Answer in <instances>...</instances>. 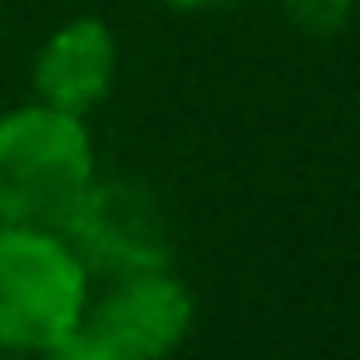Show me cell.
I'll return each instance as SVG.
<instances>
[{
	"label": "cell",
	"instance_id": "cell-1",
	"mask_svg": "<svg viewBox=\"0 0 360 360\" xmlns=\"http://www.w3.org/2000/svg\"><path fill=\"white\" fill-rule=\"evenodd\" d=\"M89 306V271L50 232L0 222V350L45 355L79 330Z\"/></svg>",
	"mask_w": 360,
	"mask_h": 360
},
{
	"label": "cell",
	"instance_id": "cell-2",
	"mask_svg": "<svg viewBox=\"0 0 360 360\" xmlns=\"http://www.w3.org/2000/svg\"><path fill=\"white\" fill-rule=\"evenodd\" d=\"M94 178V143L84 119L25 104L0 114V222L50 227Z\"/></svg>",
	"mask_w": 360,
	"mask_h": 360
},
{
	"label": "cell",
	"instance_id": "cell-3",
	"mask_svg": "<svg viewBox=\"0 0 360 360\" xmlns=\"http://www.w3.org/2000/svg\"><path fill=\"white\" fill-rule=\"evenodd\" d=\"M50 232L79 257L84 271H99V276H134L173 262L168 222L139 183L89 178L79 198L50 222Z\"/></svg>",
	"mask_w": 360,
	"mask_h": 360
},
{
	"label": "cell",
	"instance_id": "cell-4",
	"mask_svg": "<svg viewBox=\"0 0 360 360\" xmlns=\"http://www.w3.org/2000/svg\"><path fill=\"white\" fill-rule=\"evenodd\" d=\"M193 291L168 271H134V276H114V286L84 306V330L94 340H104L119 360H163L173 355L188 330H193Z\"/></svg>",
	"mask_w": 360,
	"mask_h": 360
},
{
	"label": "cell",
	"instance_id": "cell-5",
	"mask_svg": "<svg viewBox=\"0 0 360 360\" xmlns=\"http://www.w3.org/2000/svg\"><path fill=\"white\" fill-rule=\"evenodd\" d=\"M119 75V40L99 15H79L70 25H60L40 55H35V99L50 109H65L75 119L94 114Z\"/></svg>",
	"mask_w": 360,
	"mask_h": 360
},
{
	"label": "cell",
	"instance_id": "cell-6",
	"mask_svg": "<svg viewBox=\"0 0 360 360\" xmlns=\"http://www.w3.org/2000/svg\"><path fill=\"white\" fill-rule=\"evenodd\" d=\"M281 15H286L301 35L330 40V35H340V30L350 25L355 0H281Z\"/></svg>",
	"mask_w": 360,
	"mask_h": 360
},
{
	"label": "cell",
	"instance_id": "cell-7",
	"mask_svg": "<svg viewBox=\"0 0 360 360\" xmlns=\"http://www.w3.org/2000/svg\"><path fill=\"white\" fill-rule=\"evenodd\" d=\"M45 360H119V355H114L104 340H94V335L79 326V330H70L65 340H55V345L45 350Z\"/></svg>",
	"mask_w": 360,
	"mask_h": 360
},
{
	"label": "cell",
	"instance_id": "cell-8",
	"mask_svg": "<svg viewBox=\"0 0 360 360\" xmlns=\"http://www.w3.org/2000/svg\"><path fill=\"white\" fill-rule=\"evenodd\" d=\"M158 6H168V11H227V6H242V0H158Z\"/></svg>",
	"mask_w": 360,
	"mask_h": 360
},
{
	"label": "cell",
	"instance_id": "cell-9",
	"mask_svg": "<svg viewBox=\"0 0 360 360\" xmlns=\"http://www.w3.org/2000/svg\"><path fill=\"white\" fill-rule=\"evenodd\" d=\"M6 360H25V355H6Z\"/></svg>",
	"mask_w": 360,
	"mask_h": 360
}]
</instances>
